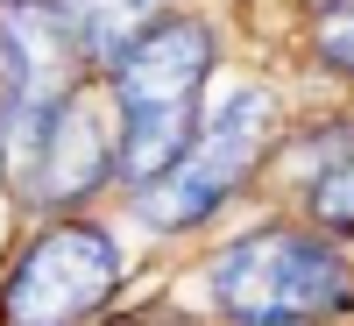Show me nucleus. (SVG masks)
<instances>
[{
	"instance_id": "1",
	"label": "nucleus",
	"mask_w": 354,
	"mask_h": 326,
	"mask_svg": "<svg viewBox=\"0 0 354 326\" xmlns=\"http://www.w3.org/2000/svg\"><path fill=\"white\" fill-rule=\"evenodd\" d=\"M205 71H213V36L185 15H156L142 36L106 64L113 85V128H121V150H113V177L128 192L156 185L177 163V150L198 128V93Z\"/></svg>"
},
{
	"instance_id": "2",
	"label": "nucleus",
	"mask_w": 354,
	"mask_h": 326,
	"mask_svg": "<svg viewBox=\"0 0 354 326\" xmlns=\"http://www.w3.org/2000/svg\"><path fill=\"white\" fill-rule=\"evenodd\" d=\"M205 291L234 326H319L354 305V270L312 227H255L205 262Z\"/></svg>"
},
{
	"instance_id": "3",
	"label": "nucleus",
	"mask_w": 354,
	"mask_h": 326,
	"mask_svg": "<svg viewBox=\"0 0 354 326\" xmlns=\"http://www.w3.org/2000/svg\"><path fill=\"white\" fill-rule=\"evenodd\" d=\"M270 121H277V100L262 93V85H234L220 107H205L192 142L177 150V163L156 185L135 192L142 220L170 234V227H198L205 213H220V206L248 185V170L270 156Z\"/></svg>"
},
{
	"instance_id": "4",
	"label": "nucleus",
	"mask_w": 354,
	"mask_h": 326,
	"mask_svg": "<svg viewBox=\"0 0 354 326\" xmlns=\"http://www.w3.org/2000/svg\"><path fill=\"white\" fill-rule=\"evenodd\" d=\"M113 284H121L113 242L85 220H64L15 255L0 284V326H78L113 298Z\"/></svg>"
},
{
	"instance_id": "5",
	"label": "nucleus",
	"mask_w": 354,
	"mask_h": 326,
	"mask_svg": "<svg viewBox=\"0 0 354 326\" xmlns=\"http://www.w3.org/2000/svg\"><path fill=\"white\" fill-rule=\"evenodd\" d=\"M113 150H121V128H113V107L71 93L64 107H57V121L43 128L36 156H28L21 170L36 177V199L50 206H71V199H93L106 177H113Z\"/></svg>"
},
{
	"instance_id": "6",
	"label": "nucleus",
	"mask_w": 354,
	"mask_h": 326,
	"mask_svg": "<svg viewBox=\"0 0 354 326\" xmlns=\"http://www.w3.org/2000/svg\"><path fill=\"white\" fill-rule=\"evenodd\" d=\"M50 8L64 15L78 57H93V64H113V57L156 21V0H50Z\"/></svg>"
},
{
	"instance_id": "7",
	"label": "nucleus",
	"mask_w": 354,
	"mask_h": 326,
	"mask_svg": "<svg viewBox=\"0 0 354 326\" xmlns=\"http://www.w3.org/2000/svg\"><path fill=\"white\" fill-rule=\"evenodd\" d=\"M305 199H312V220L354 227V156H340L333 170H319L312 185H305Z\"/></svg>"
},
{
	"instance_id": "8",
	"label": "nucleus",
	"mask_w": 354,
	"mask_h": 326,
	"mask_svg": "<svg viewBox=\"0 0 354 326\" xmlns=\"http://www.w3.org/2000/svg\"><path fill=\"white\" fill-rule=\"evenodd\" d=\"M319 57H326L333 71H347V78H354V8L319 15Z\"/></svg>"
},
{
	"instance_id": "9",
	"label": "nucleus",
	"mask_w": 354,
	"mask_h": 326,
	"mask_svg": "<svg viewBox=\"0 0 354 326\" xmlns=\"http://www.w3.org/2000/svg\"><path fill=\"white\" fill-rule=\"evenodd\" d=\"M312 8H319V15H340V8H354V0H312Z\"/></svg>"
},
{
	"instance_id": "10",
	"label": "nucleus",
	"mask_w": 354,
	"mask_h": 326,
	"mask_svg": "<svg viewBox=\"0 0 354 326\" xmlns=\"http://www.w3.org/2000/svg\"><path fill=\"white\" fill-rule=\"evenodd\" d=\"M0 163H15V156H8V114H0Z\"/></svg>"
}]
</instances>
